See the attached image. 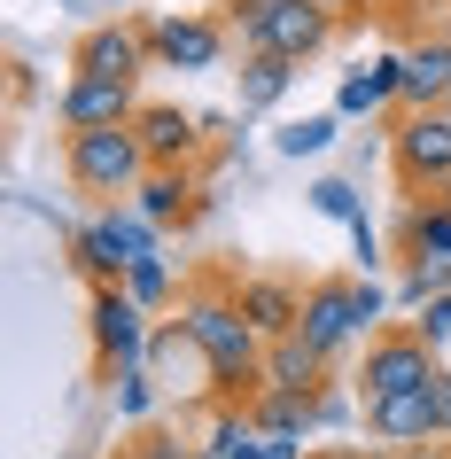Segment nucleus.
Wrapping results in <instances>:
<instances>
[{"mask_svg":"<svg viewBox=\"0 0 451 459\" xmlns=\"http://www.w3.org/2000/svg\"><path fill=\"white\" fill-rule=\"evenodd\" d=\"M179 327H187L195 351L211 359V397H234V405H249V397L265 389V335L241 319L234 281L203 273V281L179 296Z\"/></svg>","mask_w":451,"mask_h":459,"instance_id":"obj_1","label":"nucleus"},{"mask_svg":"<svg viewBox=\"0 0 451 459\" xmlns=\"http://www.w3.org/2000/svg\"><path fill=\"white\" fill-rule=\"evenodd\" d=\"M444 374V351L412 327V319H389L381 335H366V359L351 374V397L358 405H381V397H404V389H428Z\"/></svg>","mask_w":451,"mask_h":459,"instance_id":"obj_2","label":"nucleus"},{"mask_svg":"<svg viewBox=\"0 0 451 459\" xmlns=\"http://www.w3.org/2000/svg\"><path fill=\"white\" fill-rule=\"evenodd\" d=\"M63 171H71L78 195H94L101 211L117 203V195H133L148 179V148L133 125H109V133H71L63 141Z\"/></svg>","mask_w":451,"mask_h":459,"instance_id":"obj_3","label":"nucleus"},{"mask_svg":"<svg viewBox=\"0 0 451 459\" xmlns=\"http://www.w3.org/2000/svg\"><path fill=\"white\" fill-rule=\"evenodd\" d=\"M389 171H397L404 203L451 195V109H404L389 133Z\"/></svg>","mask_w":451,"mask_h":459,"instance_id":"obj_4","label":"nucleus"},{"mask_svg":"<svg viewBox=\"0 0 451 459\" xmlns=\"http://www.w3.org/2000/svg\"><path fill=\"white\" fill-rule=\"evenodd\" d=\"M86 335H94V366L101 374H133V366H148V312L133 304L125 289H94L86 296Z\"/></svg>","mask_w":451,"mask_h":459,"instance_id":"obj_5","label":"nucleus"},{"mask_svg":"<svg viewBox=\"0 0 451 459\" xmlns=\"http://www.w3.org/2000/svg\"><path fill=\"white\" fill-rule=\"evenodd\" d=\"M156 63L148 55V24L133 16H109V24H86L71 48V71L78 78H117V86H141V71Z\"/></svg>","mask_w":451,"mask_h":459,"instance_id":"obj_6","label":"nucleus"},{"mask_svg":"<svg viewBox=\"0 0 451 459\" xmlns=\"http://www.w3.org/2000/svg\"><path fill=\"white\" fill-rule=\"evenodd\" d=\"M334 31H343V24H334L319 0H281L273 16H257V24L241 31V48H249V55H281V63H311Z\"/></svg>","mask_w":451,"mask_h":459,"instance_id":"obj_7","label":"nucleus"},{"mask_svg":"<svg viewBox=\"0 0 451 459\" xmlns=\"http://www.w3.org/2000/svg\"><path fill=\"white\" fill-rule=\"evenodd\" d=\"M133 133H141V148H148V171H195L203 148H211L203 117L179 109V101H148L141 117H133Z\"/></svg>","mask_w":451,"mask_h":459,"instance_id":"obj_8","label":"nucleus"},{"mask_svg":"<svg viewBox=\"0 0 451 459\" xmlns=\"http://www.w3.org/2000/svg\"><path fill=\"white\" fill-rule=\"evenodd\" d=\"M203 459H304V444H281V436L257 429V412L234 405V397H211V429L195 436Z\"/></svg>","mask_w":451,"mask_h":459,"instance_id":"obj_9","label":"nucleus"},{"mask_svg":"<svg viewBox=\"0 0 451 459\" xmlns=\"http://www.w3.org/2000/svg\"><path fill=\"white\" fill-rule=\"evenodd\" d=\"M141 109H148L141 86H117V78H71L63 101H55L63 133H109V125H133Z\"/></svg>","mask_w":451,"mask_h":459,"instance_id":"obj_10","label":"nucleus"},{"mask_svg":"<svg viewBox=\"0 0 451 459\" xmlns=\"http://www.w3.org/2000/svg\"><path fill=\"white\" fill-rule=\"evenodd\" d=\"M296 335H304L327 366H334L343 342H366V327H358V281H311L304 289V327H296Z\"/></svg>","mask_w":451,"mask_h":459,"instance_id":"obj_11","label":"nucleus"},{"mask_svg":"<svg viewBox=\"0 0 451 459\" xmlns=\"http://www.w3.org/2000/svg\"><path fill=\"white\" fill-rule=\"evenodd\" d=\"M366 412V436L381 452H412V444H444L436 436V382L428 389H404V397H381V405H358Z\"/></svg>","mask_w":451,"mask_h":459,"instance_id":"obj_12","label":"nucleus"},{"mask_svg":"<svg viewBox=\"0 0 451 459\" xmlns=\"http://www.w3.org/2000/svg\"><path fill=\"white\" fill-rule=\"evenodd\" d=\"M148 55H156L164 71H218L226 24H218V16H164V24H148Z\"/></svg>","mask_w":451,"mask_h":459,"instance_id":"obj_13","label":"nucleus"},{"mask_svg":"<svg viewBox=\"0 0 451 459\" xmlns=\"http://www.w3.org/2000/svg\"><path fill=\"white\" fill-rule=\"evenodd\" d=\"M234 304H241V319H249L265 342H281V335L304 327V289H296V281H273V273L234 281Z\"/></svg>","mask_w":451,"mask_h":459,"instance_id":"obj_14","label":"nucleus"},{"mask_svg":"<svg viewBox=\"0 0 451 459\" xmlns=\"http://www.w3.org/2000/svg\"><path fill=\"white\" fill-rule=\"evenodd\" d=\"M203 203H211V195H203V179H195V171H148L141 187H133V211L156 218V226H195V218H203Z\"/></svg>","mask_w":451,"mask_h":459,"instance_id":"obj_15","label":"nucleus"},{"mask_svg":"<svg viewBox=\"0 0 451 459\" xmlns=\"http://www.w3.org/2000/svg\"><path fill=\"white\" fill-rule=\"evenodd\" d=\"M389 101H404V48L374 55L366 71L343 78V94H334V117H374V109H389Z\"/></svg>","mask_w":451,"mask_h":459,"instance_id":"obj_16","label":"nucleus"},{"mask_svg":"<svg viewBox=\"0 0 451 459\" xmlns=\"http://www.w3.org/2000/svg\"><path fill=\"white\" fill-rule=\"evenodd\" d=\"M397 109H451V48L436 31L404 48V101Z\"/></svg>","mask_w":451,"mask_h":459,"instance_id":"obj_17","label":"nucleus"},{"mask_svg":"<svg viewBox=\"0 0 451 459\" xmlns=\"http://www.w3.org/2000/svg\"><path fill=\"white\" fill-rule=\"evenodd\" d=\"M265 389H288V397H319V389H327V359H319L304 335L265 342Z\"/></svg>","mask_w":451,"mask_h":459,"instance_id":"obj_18","label":"nucleus"},{"mask_svg":"<svg viewBox=\"0 0 451 459\" xmlns=\"http://www.w3.org/2000/svg\"><path fill=\"white\" fill-rule=\"evenodd\" d=\"M288 86H296V63H281V55H241V71H234V101H241V117H265V109H281Z\"/></svg>","mask_w":451,"mask_h":459,"instance_id":"obj_19","label":"nucleus"},{"mask_svg":"<svg viewBox=\"0 0 451 459\" xmlns=\"http://www.w3.org/2000/svg\"><path fill=\"white\" fill-rule=\"evenodd\" d=\"M397 257L404 265H421V257H451V203H404L397 218Z\"/></svg>","mask_w":451,"mask_h":459,"instance_id":"obj_20","label":"nucleus"},{"mask_svg":"<svg viewBox=\"0 0 451 459\" xmlns=\"http://www.w3.org/2000/svg\"><path fill=\"white\" fill-rule=\"evenodd\" d=\"M249 412H257V429L281 436V444H311V429H319V397H288V389H257Z\"/></svg>","mask_w":451,"mask_h":459,"instance_id":"obj_21","label":"nucleus"},{"mask_svg":"<svg viewBox=\"0 0 451 459\" xmlns=\"http://www.w3.org/2000/svg\"><path fill=\"white\" fill-rule=\"evenodd\" d=\"M71 265L86 273V281H94V289H125V273H133V257H125L117 242H109V226H78L71 234Z\"/></svg>","mask_w":451,"mask_h":459,"instance_id":"obj_22","label":"nucleus"},{"mask_svg":"<svg viewBox=\"0 0 451 459\" xmlns=\"http://www.w3.org/2000/svg\"><path fill=\"white\" fill-rule=\"evenodd\" d=\"M101 226H109V242H117L133 265H141V257H164V226H156V218H141L133 203H109V211H101Z\"/></svg>","mask_w":451,"mask_h":459,"instance_id":"obj_23","label":"nucleus"},{"mask_svg":"<svg viewBox=\"0 0 451 459\" xmlns=\"http://www.w3.org/2000/svg\"><path fill=\"white\" fill-rule=\"evenodd\" d=\"M125 296H133L141 312H164L171 304V257H141V265L125 273Z\"/></svg>","mask_w":451,"mask_h":459,"instance_id":"obj_24","label":"nucleus"},{"mask_svg":"<svg viewBox=\"0 0 451 459\" xmlns=\"http://www.w3.org/2000/svg\"><path fill=\"white\" fill-rule=\"evenodd\" d=\"M404 304H412V312H428V304H436V296H451V257H421V265H404Z\"/></svg>","mask_w":451,"mask_h":459,"instance_id":"obj_25","label":"nucleus"},{"mask_svg":"<svg viewBox=\"0 0 451 459\" xmlns=\"http://www.w3.org/2000/svg\"><path fill=\"white\" fill-rule=\"evenodd\" d=\"M334 133H343V117H296L281 133V156H296V164H304V156H327Z\"/></svg>","mask_w":451,"mask_h":459,"instance_id":"obj_26","label":"nucleus"},{"mask_svg":"<svg viewBox=\"0 0 451 459\" xmlns=\"http://www.w3.org/2000/svg\"><path fill=\"white\" fill-rule=\"evenodd\" d=\"M125 459H203V444H195V436H179V429H156V420H148V429L125 444Z\"/></svg>","mask_w":451,"mask_h":459,"instance_id":"obj_27","label":"nucleus"},{"mask_svg":"<svg viewBox=\"0 0 451 459\" xmlns=\"http://www.w3.org/2000/svg\"><path fill=\"white\" fill-rule=\"evenodd\" d=\"M148 412H156V374H148V366H133V374H117V420H133V429H148Z\"/></svg>","mask_w":451,"mask_h":459,"instance_id":"obj_28","label":"nucleus"},{"mask_svg":"<svg viewBox=\"0 0 451 459\" xmlns=\"http://www.w3.org/2000/svg\"><path fill=\"white\" fill-rule=\"evenodd\" d=\"M311 211H319V218H343V226H358V218H366V203H358L351 179H319V187H311Z\"/></svg>","mask_w":451,"mask_h":459,"instance_id":"obj_29","label":"nucleus"},{"mask_svg":"<svg viewBox=\"0 0 451 459\" xmlns=\"http://www.w3.org/2000/svg\"><path fill=\"white\" fill-rule=\"evenodd\" d=\"M381 312H389V296H381L374 281H358V327H366V335H381V327H389Z\"/></svg>","mask_w":451,"mask_h":459,"instance_id":"obj_30","label":"nucleus"},{"mask_svg":"<svg viewBox=\"0 0 451 459\" xmlns=\"http://www.w3.org/2000/svg\"><path fill=\"white\" fill-rule=\"evenodd\" d=\"M412 327H421V335L436 342V351H444V342H451V296H436V304H428V312L412 319Z\"/></svg>","mask_w":451,"mask_h":459,"instance_id":"obj_31","label":"nucleus"},{"mask_svg":"<svg viewBox=\"0 0 451 459\" xmlns=\"http://www.w3.org/2000/svg\"><path fill=\"white\" fill-rule=\"evenodd\" d=\"M351 242H358V265L374 273V265H381V234H374V226H366V218H358V226H351Z\"/></svg>","mask_w":451,"mask_h":459,"instance_id":"obj_32","label":"nucleus"},{"mask_svg":"<svg viewBox=\"0 0 451 459\" xmlns=\"http://www.w3.org/2000/svg\"><path fill=\"white\" fill-rule=\"evenodd\" d=\"M436 436H444V444H451V366H444V374H436Z\"/></svg>","mask_w":451,"mask_h":459,"instance_id":"obj_33","label":"nucleus"},{"mask_svg":"<svg viewBox=\"0 0 451 459\" xmlns=\"http://www.w3.org/2000/svg\"><path fill=\"white\" fill-rule=\"evenodd\" d=\"M374 459H451V444H412V452H374Z\"/></svg>","mask_w":451,"mask_h":459,"instance_id":"obj_34","label":"nucleus"},{"mask_svg":"<svg viewBox=\"0 0 451 459\" xmlns=\"http://www.w3.org/2000/svg\"><path fill=\"white\" fill-rule=\"evenodd\" d=\"M319 8H327L334 24H351V16H366V0H319Z\"/></svg>","mask_w":451,"mask_h":459,"instance_id":"obj_35","label":"nucleus"},{"mask_svg":"<svg viewBox=\"0 0 451 459\" xmlns=\"http://www.w3.org/2000/svg\"><path fill=\"white\" fill-rule=\"evenodd\" d=\"M304 459H358V452H304Z\"/></svg>","mask_w":451,"mask_h":459,"instance_id":"obj_36","label":"nucleus"},{"mask_svg":"<svg viewBox=\"0 0 451 459\" xmlns=\"http://www.w3.org/2000/svg\"><path fill=\"white\" fill-rule=\"evenodd\" d=\"M436 39H444V48H451V24H444V31H436Z\"/></svg>","mask_w":451,"mask_h":459,"instance_id":"obj_37","label":"nucleus"},{"mask_svg":"<svg viewBox=\"0 0 451 459\" xmlns=\"http://www.w3.org/2000/svg\"><path fill=\"white\" fill-rule=\"evenodd\" d=\"M444 203H451V195H444Z\"/></svg>","mask_w":451,"mask_h":459,"instance_id":"obj_38","label":"nucleus"}]
</instances>
